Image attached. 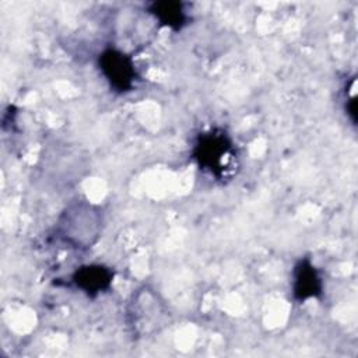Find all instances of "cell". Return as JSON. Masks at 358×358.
<instances>
[{
  "instance_id": "cell-1",
  "label": "cell",
  "mask_w": 358,
  "mask_h": 358,
  "mask_svg": "<svg viewBox=\"0 0 358 358\" xmlns=\"http://www.w3.org/2000/svg\"><path fill=\"white\" fill-rule=\"evenodd\" d=\"M190 157L196 166L218 183H228L239 171V151L232 136L222 127L200 131L192 144Z\"/></svg>"
},
{
  "instance_id": "cell-2",
  "label": "cell",
  "mask_w": 358,
  "mask_h": 358,
  "mask_svg": "<svg viewBox=\"0 0 358 358\" xmlns=\"http://www.w3.org/2000/svg\"><path fill=\"white\" fill-rule=\"evenodd\" d=\"M102 228L101 211L85 201L70 206L57 222L60 239L73 248H91L99 238Z\"/></svg>"
},
{
  "instance_id": "cell-3",
  "label": "cell",
  "mask_w": 358,
  "mask_h": 358,
  "mask_svg": "<svg viewBox=\"0 0 358 358\" xmlns=\"http://www.w3.org/2000/svg\"><path fill=\"white\" fill-rule=\"evenodd\" d=\"M98 69L116 94H127L134 90L140 76L134 59L116 46L103 48L96 59Z\"/></svg>"
},
{
  "instance_id": "cell-4",
  "label": "cell",
  "mask_w": 358,
  "mask_h": 358,
  "mask_svg": "<svg viewBox=\"0 0 358 358\" xmlns=\"http://www.w3.org/2000/svg\"><path fill=\"white\" fill-rule=\"evenodd\" d=\"M324 282L320 270L310 257H301L291 271V294L295 302L303 303L310 299H320Z\"/></svg>"
},
{
  "instance_id": "cell-5",
  "label": "cell",
  "mask_w": 358,
  "mask_h": 358,
  "mask_svg": "<svg viewBox=\"0 0 358 358\" xmlns=\"http://www.w3.org/2000/svg\"><path fill=\"white\" fill-rule=\"evenodd\" d=\"M113 270L101 263H91L80 266L71 274L73 285L90 298L108 291L113 281Z\"/></svg>"
},
{
  "instance_id": "cell-6",
  "label": "cell",
  "mask_w": 358,
  "mask_h": 358,
  "mask_svg": "<svg viewBox=\"0 0 358 358\" xmlns=\"http://www.w3.org/2000/svg\"><path fill=\"white\" fill-rule=\"evenodd\" d=\"M147 13L162 27L180 31L189 24L186 3L176 0H159L147 4Z\"/></svg>"
}]
</instances>
